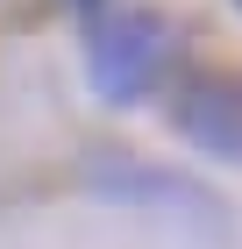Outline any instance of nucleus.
I'll return each instance as SVG.
<instances>
[{
	"label": "nucleus",
	"instance_id": "f257e3e1",
	"mask_svg": "<svg viewBox=\"0 0 242 249\" xmlns=\"http://www.w3.org/2000/svg\"><path fill=\"white\" fill-rule=\"evenodd\" d=\"M171 64V21L143 15V7H121L93 29V86L121 107V100H143L157 86V71Z\"/></svg>",
	"mask_w": 242,
	"mask_h": 249
},
{
	"label": "nucleus",
	"instance_id": "f03ea898",
	"mask_svg": "<svg viewBox=\"0 0 242 249\" xmlns=\"http://www.w3.org/2000/svg\"><path fill=\"white\" fill-rule=\"evenodd\" d=\"M171 121H178V135H186L192 150L242 164V71H200V78H186L178 100H171Z\"/></svg>",
	"mask_w": 242,
	"mask_h": 249
},
{
	"label": "nucleus",
	"instance_id": "7ed1b4c3",
	"mask_svg": "<svg viewBox=\"0 0 242 249\" xmlns=\"http://www.w3.org/2000/svg\"><path fill=\"white\" fill-rule=\"evenodd\" d=\"M72 7H93V0H72Z\"/></svg>",
	"mask_w": 242,
	"mask_h": 249
}]
</instances>
